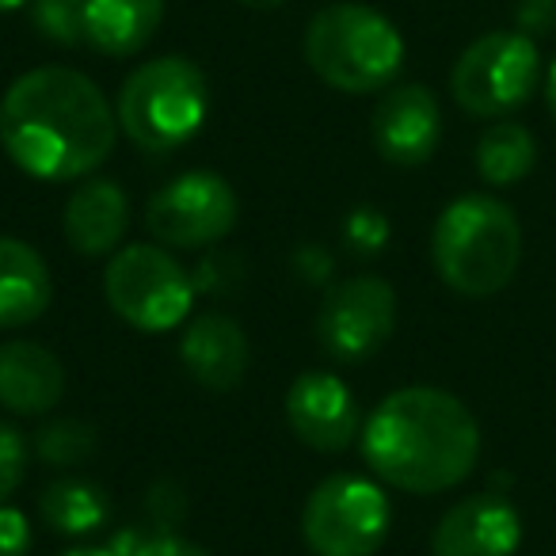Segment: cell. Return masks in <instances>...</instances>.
Here are the masks:
<instances>
[{
    "instance_id": "obj_31",
    "label": "cell",
    "mask_w": 556,
    "mask_h": 556,
    "mask_svg": "<svg viewBox=\"0 0 556 556\" xmlns=\"http://www.w3.org/2000/svg\"><path fill=\"white\" fill-rule=\"evenodd\" d=\"M545 100H548V111L556 118V62L548 65V77H545Z\"/></svg>"
},
{
    "instance_id": "obj_24",
    "label": "cell",
    "mask_w": 556,
    "mask_h": 556,
    "mask_svg": "<svg viewBox=\"0 0 556 556\" xmlns=\"http://www.w3.org/2000/svg\"><path fill=\"white\" fill-rule=\"evenodd\" d=\"M27 477V439L0 419V503H9Z\"/></svg>"
},
{
    "instance_id": "obj_30",
    "label": "cell",
    "mask_w": 556,
    "mask_h": 556,
    "mask_svg": "<svg viewBox=\"0 0 556 556\" xmlns=\"http://www.w3.org/2000/svg\"><path fill=\"white\" fill-rule=\"evenodd\" d=\"M134 545H138V538H134V533H123V538H115L103 548H70L65 556H130Z\"/></svg>"
},
{
    "instance_id": "obj_17",
    "label": "cell",
    "mask_w": 556,
    "mask_h": 556,
    "mask_svg": "<svg viewBox=\"0 0 556 556\" xmlns=\"http://www.w3.org/2000/svg\"><path fill=\"white\" fill-rule=\"evenodd\" d=\"M54 278L27 240L0 237V328H24L50 309Z\"/></svg>"
},
{
    "instance_id": "obj_22",
    "label": "cell",
    "mask_w": 556,
    "mask_h": 556,
    "mask_svg": "<svg viewBox=\"0 0 556 556\" xmlns=\"http://www.w3.org/2000/svg\"><path fill=\"white\" fill-rule=\"evenodd\" d=\"M31 20L47 42H58V47L85 42V0H35Z\"/></svg>"
},
{
    "instance_id": "obj_21",
    "label": "cell",
    "mask_w": 556,
    "mask_h": 556,
    "mask_svg": "<svg viewBox=\"0 0 556 556\" xmlns=\"http://www.w3.org/2000/svg\"><path fill=\"white\" fill-rule=\"evenodd\" d=\"M100 439H96V427L85 424V419H50V424L39 427L35 434V454L42 457L54 469H73V465L88 462L96 454Z\"/></svg>"
},
{
    "instance_id": "obj_8",
    "label": "cell",
    "mask_w": 556,
    "mask_h": 556,
    "mask_svg": "<svg viewBox=\"0 0 556 556\" xmlns=\"http://www.w3.org/2000/svg\"><path fill=\"white\" fill-rule=\"evenodd\" d=\"M541 77V58L530 35L488 31L462 50L450 73V92L457 108L477 118H500L518 111L533 96Z\"/></svg>"
},
{
    "instance_id": "obj_11",
    "label": "cell",
    "mask_w": 556,
    "mask_h": 556,
    "mask_svg": "<svg viewBox=\"0 0 556 556\" xmlns=\"http://www.w3.org/2000/svg\"><path fill=\"white\" fill-rule=\"evenodd\" d=\"M287 424L298 442L317 454H340L363 431L351 386L332 370H309L290 381Z\"/></svg>"
},
{
    "instance_id": "obj_32",
    "label": "cell",
    "mask_w": 556,
    "mask_h": 556,
    "mask_svg": "<svg viewBox=\"0 0 556 556\" xmlns=\"http://www.w3.org/2000/svg\"><path fill=\"white\" fill-rule=\"evenodd\" d=\"M248 9H278V4H287V0H240Z\"/></svg>"
},
{
    "instance_id": "obj_33",
    "label": "cell",
    "mask_w": 556,
    "mask_h": 556,
    "mask_svg": "<svg viewBox=\"0 0 556 556\" xmlns=\"http://www.w3.org/2000/svg\"><path fill=\"white\" fill-rule=\"evenodd\" d=\"M27 0H0V12H20Z\"/></svg>"
},
{
    "instance_id": "obj_7",
    "label": "cell",
    "mask_w": 556,
    "mask_h": 556,
    "mask_svg": "<svg viewBox=\"0 0 556 556\" xmlns=\"http://www.w3.org/2000/svg\"><path fill=\"white\" fill-rule=\"evenodd\" d=\"M389 526L393 507L386 488L355 472L325 477L302 507V538L317 556H374Z\"/></svg>"
},
{
    "instance_id": "obj_6",
    "label": "cell",
    "mask_w": 556,
    "mask_h": 556,
    "mask_svg": "<svg viewBox=\"0 0 556 556\" xmlns=\"http://www.w3.org/2000/svg\"><path fill=\"white\" fill-rule=\"evenodd\" d=\"M103 294L115 317L138 332H172L194 305V278L168 248L126 244L108 260Z\"/></svg>"
},
{
    "instance_id": "obj_9",
    "label": "cell",
    "mask_w": 556,
    "mask_h": 556,
    "mask_svg": "<svg viewBox=\"0 0 556 556\" xmlns=\"http://www.w3.org/2000/svg\"><path fill=\"white\" fill-rule=\"evenodd\" d=\"M240 199L217 172L194 168L168 179L146 206V229L164 248H214L237 229Z\"/></svg>"
},
{
    "instance_id": "obj_18",
    "label": "cell",
    "mask_w": 556,
    "mask_h": 556,
    "mask_svg": "<svg viewBox=\"0 0 556 556\" xmlns=\"http://www.w3.org/2000/svg\"><path fill=\"white\" fill-rule=\"evenodd\" d=\"M168 0H85V39L108 58H130L161 31Z\"/></svg>"
},
{
    "instance_id": "obj_16",
    "label": "cell",
    "mask_w": 556,
    "mask_h": 556,
    "mask_svg": "<svg viewBox=\"0 0 556 556\" xmlns=\"http://www.w3.org/2000/svg\"><path fill=\"white\" fill-rule=\"evenodd\" d=\"M62 229L77 255H115L130 229V199L115 179H88L65 202Z\"/></svg>"
},
{
    "instance_id": "obj_5",
    "label": "cell",
    "mask_w": 556,
    "mask_h": 556,
    "mask_svg": "<svg viewBox=\"0 0 556 556\" xmlns=\"http://www.w3.org/2000/svg\"><path fill=\"white\" fill-rule=\"evenodd\" d=\"M115 115L118 130L134 141V149L149 156L176 153L202 130L210 115L206 73L191 58H153L123 80Z\"/></svg>"
},
{
    "instance_id": "obj_13",
    "label": "cell",
    "mask_w": 556,
    "mask_h": 556,
    "mask_svg": "<svg viewBox=\"0 0 556 556\" xmlns=\"http://www.w3.org/2000/svg\"><path fill=\"white\" fill-rule=\"evenodd\" d=\"M522 545V518L500 492L465 495L439 518L431 556H515Z\"/></svg>"
},
{
    "instance_id": "obj_4",
    "label": "cell",
    "mask_w": 556,
    "mask_h": 556,
    "mask_svg": "<svg viewBox=\"0 0 556 556\" xmlns=\"http://www.w3.org/2000/svg\"><path fill=\"white\" fill-rule=\"evenodd\" d=\"M305 62L336 92H386L404 70V39L378 9L340 0L320 9L305 27Z\"/></svg>"
},
{
    "instance_id": "obj_12",
    "label": "cell",
    "mask_w": 556,
    "mask_h": 556,
    "mask_svg": "<svg viewBox=\"0 0 556 556\" xmlns=\"http://www.w3.org/2000/svg\"><path fill=\"white\" fill-rule=\"evenodd\" d=\"M370 134L378 153L396 168H419L442 141V108L427 85L389 88L374 108Z\"/></svg>"
},
{
    "instance_id": "obj_3",
    "label": "cell",
    "mask_w": 556,
    "mask_h": 556,
    "mask_svg": "<svg viewBox=\"0 0 556 556\" xmlns=\"http://www.w3.org/2000/svg\"><path fill=\"white\" fill-rule=\"evenodd\" d=\"M439 278L462 298H492L522 263V225L492 194H462L439 214L431 232Z\"/></svg>"
},
{
    "instance_id": "obj_27",
    "label": "cell",
    "mask_w": 556,
    "mask_h": 556,
    "mask_svg": "<svg viewBox=\"0 0 556 556\" xmlns=\"http://www.w3.org/2000/svg\"><path fill=\"white\" fill-rule=\"evenodd\" d=\"M31 548V526L24 510L0 503V556H27Z\"/></svg>"
},
{
    "instance_id": "obj_19",
    "label": "cell",
    "mask_w": 556,
    "mask_h": 556,
    "mask_svg": "<svg viewBox=\"0 0 556 556\" xmlns=\"http://www.w3.org/2000/svg\"><path fill=\"white\" fill-rule=\"evenodd\" d=\"M39 515L54 533L80 538V533L100 530L111 518V495L103 492V484H96V480L65 477L42 488Z\"/></svg>"
},
{
    "instance_id": "obj_2",
    "label": "cell",
    "mask_w": 556,
    "mask_h": 556,
    "mask_svg": "<svg viewBox=\"0 0 556 556\" xmlns=\"http://www.w3.org/2000/svg\"><path fill=\"white\" fill-rule=\"evenodd\" d=\"M363 457L374 477L396 492H450L477 469V416L446 389H396L363 424Z\"/></svg>"
},
{
    "instance_id": "obj_28",
    "label": "cell",
    "mask_w": 556,
    "mask_h": 556,
    "mask_svg": "<svg viewBox=\"0 0 556 556\" xmlns=\"http://www.w3.org/2000/svg\"><path fill=\"white\" fill-rule=\"evenodd\" d=\"M130 556H210L202 545L179 538V533H156V538H146L134 545Z\"/></svg>"
},
{
    "instance_id": "obj_23",
    "label": "cell",
    "mask_w": 556,
    "mask_h": 556,
    "mask_svg": "<svg viewBox=\"0 0 556 556\" xmlns=\"http://www.w3.org/2000/svg\"><path fill=\"white\" fill-rule=\"evenodd\" d=\"M393 229H389V217L374 206H358L348 214V225H343V240H348L351 252L358 255H378L381 248L389 244Z\"/></svg>"
},
{
    "instance_id": "obj_29",
    "label": "cell",
    "mask_w": 556,
    "mask_h": 556,
    "mask_svg": "<svg viewBox=\"0 0 556 556\" xmlns=\"http://www.w3.org/2000/svg\"><path fill=\"white\" fill-rule=\"evenodd\" d=\"M298 263H302V275L309 278V282H325V278L332 275V260H328V255L320 252L317 244L302 248V255H298Z\"/></svg>"
},
{
    "instance_id": "obj_15",
    "label": "cell",
    "mask_w": 556,
    "mask_h": 556,
    "mask_svg": "<svg viewBox=\"0 0 556 556\" xmlns=\"http://www.w3.org/2000/svg\"><path fill=\"white\" fill-rule=\"evenodd\" d=\"M65 393V366L35 340L0 343V408L12 416H47Z\"/></svg>"
},
{
    "instance_id": "obj_10",
    "label": "cell",
    "mask_w": 556,
    "mask_h": 556,
    "mask_svg": "<svg viewBox=\"0 0 556 556\" xmlns=\"http://www.w3.org/2000/svg\"><path fill=\"white\" fill-rule=\"evenodd\" d=\"M396 332V290L381 275L343 278L328 290L317 317L320 351L336 363H366Z\"/></svg>"
},
{
    "instance_id": "obj_1",
    "label": "cell",
    "mask_w": 556,
    "mask_h": 556,
    "mask_svg": "<svg viewBox=\"0 0 556 556\" xmlns=\"http://www.w3.org/2000/svg\"><path fill=\"white\" fill-rule=\"evenodd\" d=\"M118 115L103 88L70 65H39L0 100V146L20 172L47 184L85 179L115 153Z\"/></svg>"
},
{
    "instance_id": "obj_25",
    "label": "cell",
    "mask_w": 556,
    "mask_h": 556,
    "mask_svg": "<svg viewBox=\"0 0 556 556\" xmlns=\"http://www.w3.org/2000/svg\"><path fill=\"white\" fill-rule=\"evenodd\" d=\"M240 275H244V267H240L237 255L210 252V260H202L191 278L199 294H229V290H240V282H244Z\"/></svg>"
},
{
    "instance_id": "obj_14",
    "label": "cell",
    "mask_w": 556,
    "mask_h": 556,
    "mask_svg": "<svg viewBox=\"0 0 556 556\" xmlns=\"http://www.w3.org/2000/svg\"><path fill=\"white\" fill-rule=\"evenodd\" d=\"M179 358H184L187 374L210 393H229L244 381L248 374V336L225 313H202L187 325L184 340H179Z\"/></svg>"
},
{
    "instance_id": "obj_26",
    "label": "cell",
    "mask_w": 556,
    "mask_h": 556,
    "mask_svg": "<svg viewBox=\"0 0 556 556\" xmlns=\"http://www.w3.org/2000/svg\"><path fill=\"white\" fill-rule=\"evenodd\" d=\"M515 24L522 35L541 39L556 31V0H515Z\"/></svg>"
},
{
    "instance_id": "obj_20",
    "label": "cell",
    "mask_w": 556,
    "mask_h": 556,
    "mask_svg": "<svg viewBox=\"0 0 556 556\" xmlns=\"http://www.w3.org/2000/svg\"><path fill=\"white\" fill-rule=\"evenodd\" d=\"M538 164V141L522 123L488 126L477 141V172L492 187H515Z\"/></svg>"
}]
</instances>
